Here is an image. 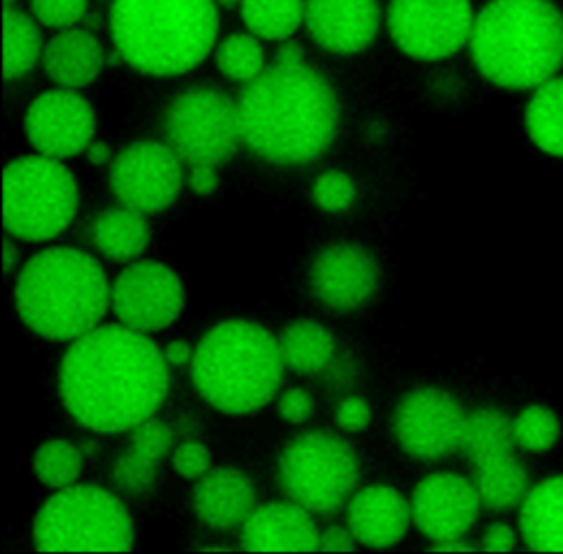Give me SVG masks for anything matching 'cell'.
Wrapping results in <instances>:
<instances>
[{
    "label": "cell",
    "mask_w": 563,
    "mask_h": 554,
    "mask_svg": "<svg viewBox=\"0 0 563 554\" xmlns=\"http://www.w3.org/2000/svg\"><path fill=\"white\" fill-rule=\"evenodd\" d=\"M163 350L123 323H99L70 341L59 363V396L86 429L121 433L152 418L169 389Z\"/></svg>",
    "instance_id": "cell-1"
},
{
    "label": "cell",
    "mask_w": 563,
    "mask_h": 554,
    "mask_svg": "<svg viewBox=\"0 0 563 554\" xmlns=\"http://www.w3.org/2000/svg\"><path fill=\"white\" fill-rule=\"evenodd\" d=\"M242 143L275 165H301L332 143L339 99L328 79L301 64H273L238 99Z\"/></svg>",
    "instance_id": "cell-2"
},
{
    "label": "cell",
    "mask_w": 563,
    "mask_h": 554,
    "mask_svg": "<svg viewBox=\"0 0 563 554\" xmlns=\"http://www.w3.org/2000/svg\"><path fill=\"white\" fill-rule=\"evenodd\" d=\"M466 46L493 86L534 90L563 66V11L552 0H488Z\"/></svg>",
    "instance_id": "cell-3"
},
{
    "label": "cell",
    "mask_w": 563,
    "mask_h": 554,
    "mask_svg": "<svg viewBox=\"0 0 563 554\" xmlns=\"http://www.w3.org/2000/svg\"><path fill=\"white\" fill-rule=\"evenodd\" d=\"M110 308L101 264L70 246L33 255L15 279V310L24 325L51 341H75L97 328Z\"/></svg>",
    "instance_id": "cell-4"
},
{
    "label": "cell",
    "mask_w": 563,
    "mask_h": 554,
    "mask_svg": "<svg viewBox=\"0 0 563 554\" xmlns=\"http://www.w3.org/2000/svg\"><path fill=\"white\" fill-rule=\"evenodd\" d=\"M216 0H112L110 33L117 53L152 77L196 68L216 46Z\"/></svg>",
    "instance_id": "cell-5"
},
{
    "label": "cell",
    "mask_w": 563,
    "mask_h": 554,
    "mask_svg": "<svg viewBox=\"0 0 563 554\" xmlns=\"http://www.w3.org/2000/svg\"><path fill=\"white\" fill-rule=\"evenodd\" d=\"M284 367L279 341L266 328L229 319L198 341L191 380L211 407L240 416L257 411L275 398Z\"/></svg>",
    "instance_id": "cell-6"
},
{
    "label": "cell",
    "mask_w": 563,
    "mask_h": 554,
    "mask_svg": "<svg viewBox=\"0 0 563 554\" xmlns=\"http://www.w3.org/2000/svg\"><path fill=\"white\" fill-rule=\"evenodd\" d=\"M33 543L40 552H128L134 528L117 495L97 484H73L44 501Z\"/></svg>",
    "instance_id": "cell-7"
},
{
    "label": "cell",
    "mask_w": 563,
    "mask_h": 554,
    "mask_svg": "<svg viewBox=\"0 0 563 554\" xmlns=\"http://www.w3.org/2000/svg\"><path fill=\"white\" fill-rule=\"evenodd\" d=\"M77 182L59 158L20 156L4 167L2 220L9 235L46 242L59 235L77 213Z\"/></svg>",
    "instance_id": "cell-8"
},
{
    "label": "cell",
    "mask_w": 563,
    "mask_h": 554,
    "mask_svg": "<svg viewBox=\"0 0 563 554\" xmlns=\"http://www.w3.org/2000/svg\"><path fill=\"white\" fill-rule=\"evenodd\" d=\"M279 488L310 512L332 514L356 490L358 459L354 448L330 431H306L279 455Z\"/></svg>",
    "instance_id": "cell-9"
},
{
    "label": "cell",
    "mask_w": 563,
    "mask_h": 554,
    "mask_svg": "<svg viewBox=\"0 0 563 554\" xmlns=\"http://www.w3.org/2000/svg\"><path fill=\"white\" fill-rule=\"evenodd\" d=\"M165 143L191 165H220L242 143L238 101L218 88L196 86L172 99L165 110Z\"/></svg>",
    "instance_id": "cell-10"
},
{
    "label": "cell",
    "mask_w": 563,
    "mask_h": 554,
    "mask_svg": "<svg viewBox=\"0 0 563 554\" xmlns=\"http://www.w3.org/2000/svg\"><path fill=\"white\" fill-rule=\"evenodd\" d=\"M471 0H389L387 29L394 44L420 62H438L468 44Z\"/></svg>",
    "instance_id": "cell-11"
},
{
    "label": "cell",
    "mask_w": 563,
    "mask_h": 554,
    "mask_svg": "<svg viewBox=\"0 0 563 554\" xmlns=\"http://www.w3.org/2000/svg\"><path fill=\"white\" fill-rule=\"evenodd\" d=\"M110 189L119 204L141 213H158L183 189V160L167 143L136 141L112 160Z\"/></svg>",
    "instance_id": "cell-12"
},
{
    "label": "cell",
    "mask_w": 563,
    "mask_h": 554,
    "mask_svg": "<svg viewBox=\"0 0 563 554\" xmlns=\"http://www.w3.org/2000/svg\"><path fill=\"white\" fill-rule=\"evenodd\" d=\"M183 306L180 277L161 262H132L110 286V310L119 323L145 334L172 325Z\"/></svg>",
    "instance_id": "cell-13"
},
{
    "label": "cell",
    "mask_w": 563,
    "mask_h": 554,
    "mask_svg": "<svg viewBox=\"0 0 563 554\" xmlns=\"http://www.w3.org/2000/svg\"><path fill=\"white\" fill-rule=\"evenodd\" d=\"M466 413L444 389L420 387L400 398L394 411V435L416 459H440L460 451Z\"/></svg>",
    "instance_id": "cell-14"
},
{
    "label": "cell",
    "mask_w": 563,
    "mask_h": 554,
    "mask_svg": "<svg viewBox=\"0 0 563 554\" xmlns=\"http://www.w3.org/2000/svg\"><path fill=\"white\" fill-rule=\"evenodd\" d=\"M31 147L51 158H70L92 143L95 112L75 88H53L37 95L24 117Z\"/></svg>",
    "instance_id": "cell-15"
},
{
    "label": "cell",
    "mask_w": 563,
    "mask_h": 554,
    "mask_svg": "<svg viewBox=\"0 0 563 554\" xmlns=\"http://www.w3.org/2000/svg\"><path fill=\"white\" fill-rule=\"evenodd\" d=\"M479 508L473 479L455 473H433L418 481L411 495V519L433 543L462 539L475 523Z\"/></svg>",
    "instance_id": "cell-16"
},
{
    "label": "cell",
    "mask_w": 563,
    "mask_h": 554,
    "mask_svg": "<svg viewBox=\"0 0 563 554\" xmlns=\"http://www.w3.org/2000/svg\"><path fill=\"white\" fill-rule=\"evenodd\" d=\"M378 286V264L358 244H330L310 266V290L328 308L347 312L363 306Z\"/></svg>",
    "instance_id": "cell-17"
},
{
    "label": "cell",
    "mask_w": 563,
    "mask_h": 554,
    "mask_svg": "<svg viewBox=\"0 0 563 554\" xmlns=\"http://www.w3.org/2000/svg\"><path fill=\"white\" fill-rule=\"evenodd\" d=\"M303 24L321 48L352 55L374 42L380 7L378 0H306Z\"/></svg>",
    "instance_id": "cell-18"
},
{
    "label": "cell",
    "mask_w": 563,
    "mask_h": 554,
    "mask_svg": "<svg viewBox=\"0 0 563 554\" xmlns=\"http://www.w3.org/2000/svg\"><path fill=\"white\" fill-rule=\"evenodd\" d=\"M310 514L292 499L255 506L242 523V547L249 552L319 550V532Z\"/></svg>",
    "instance_id": "cell-19"
},
{
    "label": "cell",
    "mask_w": 563,
    "mask_h": 554,
    "mask_svg": "<svg viewBox=\"0 0 563 554\" xmlns=\"http://www.w3.org/2000/svg\"><path fill=\"white\" fill-rule=\"evenodd\" d=\"M411 521V501L394 486L372 484L347 501V528L367 547L380 550L398 543Z\"/></svg>",
    "instance_id": "cell-20"
},
{
    "label": "cell",
    "mask_w": 563,
    "mask_h": 554,
    "mask_svg": "<svg viewBox=\"0 0 563 554\" xmlns=\"http://www.w3.org/2000/svg\"><path fill=\"white\" fill-rule=\"evenodd\" d=\"M191 503L198 519L209 528H242V523L255 510V488L253 481L238 468H211L198 479Z\"/></svg>",
    "instance_id": "cell-21"
},
{
    "label": "cell",
    "mask_w": 563,
    "mask_h": 554,
    "mask_svg": "<svg viewBox=\"0 0 563 554\" xmlns=\"http://www.w3.org/2000/svg\"><path fill=\"white\" fill-rule=\"evenodd\" d=\"M101 42L88 29H59L42 53V66L51 81L62 88H84L97 79L103 68Z\"/></svg>",
    "instance_id": "cell-22"
},
{
    "label": "cell",
    "mask_w": 563,
    "mask_h": 554,
    "mask_svg": "<svg viewBox=\"0 0 563 554\" xmlns=\"http://www.w3.org/2000/svg\"><path fill=\"white\" fill-rule=\"evenodd\" d=\"M519 532L534 552H563V475L530 486L519 503Z\"/></svg>",
    "instance_id": "cell-23"
},
{
    "label": "cell",
    "mask_w": 563,
    "mask_h": 554,
    "mask_svg": "<svg viewBox=\"0 0 563 554\" xmlns=\"http://www.w3.org/2000/svg\"><path fill=\"white\" fill-rule=\"evenodd\" d=\"M473 484L477 488L482 508L495 512L519 506L530 490L528 470L515 457V451L473 464Z\"/></svg>",
    "instance_id": "cell-24"
},
{
    "label": "cell",
    "mask_w": 563,
    "mask_h": 554,
    "mask_svg": "<svg viewBox=\"0 0 563 554\" xmlns=\"http://www.w3.org/2000/svg\"><path fill=\"white\" fill-rule=\"evenodd\" d=\"M92 242L112 262H132L150 244L145 213L125 204L106 209L92 222Z\"/></svg>",
    "instance_id": "cell-25"
},
{
    "label": "cell",
    "mask_w": 563,
    "mask_h": 554,
    "mask_svg": "<svg viewBox=\"0 0 563 554\" xmlns=\"http://www.w3.org/2000/svg\"><path fill=\"white\" fill-rule=\"evenodd\" d=\"M523 121L530 141L543 154L563 158V75H554L532 90Z\"/></svg>",
    "instance_id": "cell-26"
},
{
    "label": "cell",
    "mask_w": 563,
    "mask_h": 554,
    "mask_svg": "<svg viewBox=\"0 0 563 554\" xmlns=\"http://www.w3.org/2000/svg\"><path fill=\"white\" fill-rule=\"evenodd\" d=\"M277 341L284 365L299 374H314L323 369L334 354L332 334L321 323L308 319L288 323Z\"/></svg>",
    "instance_id": "cell-27"
},
{
    "label": "cell",
    "mask_w": 563,
    "mask_h": 554,
    "mask_svg": "<svg viewBox=\"0 0 563 554\" xmlns=\"http://www.w3.org/2000/svg\"><path fill=\"white\" fill-rule=\"evenodd\" d=\"M517 444L512 440V418L495 407H482L466 416L460 451L471 464L486 457L510 453Z\"/></svg>",
    "instance_id": "cell-28"
},
{
    "label": "cell",
    "mask_w": 563,
    "mask_h": 554,
    "mask_svg": "<svg viewBox=\"0 0 563 554\" xmlns=\"http://www.w3.org/2000/svg\"><path fill=\"white\" fill-rule=\"evenodd\" d=\"M44 44L37 20L15 7H4V79L26 75L42 57Z\"/></svg>",
    "instance_id": "cell-29"
},
{
    "label": "cell",
    "mask_w": 563,
    "mask_h": 554,
    "mask_svg": "<svg viewBox=\"0 0 563 554\" xmlns=\"http://www.w3.org/2000/svg\"><path fill=\"white\" fill-rule=\"evenodd\" d=\"M306 0H242L240 18L260 40H288L301 24Z\"/></svg>",
    "instance_id": "cell-30"
},
{
    "label": "cell",
    "mask_w": 563,
    "mask_h": 554,
    "mask_svg": "<svg viewBox=\"0 0 563 554\" xmlns=\"http://www.w3.org/2000/svg\"><path fill=\"white\" fill-rule=\"evenodd\" d=\"M216 66L218 70L233 81L249 84L262 75L264 48L255 33H231L216 46Z\"/></svg>",
    "instance_id": "cell-31"
},
{
    "label": "cell",
    "mask_w": 563,
    "mask_h": 554,
    "mask_svg": "<svg viewBox=\"0 0 563 554\" xmlns=\"http://www.w3.org/2000/svg\"><path fill=\"white\" fill-rule=\"evenodd\" d=\"M33 473L53 490L73 486L81 473V451L68 440H48L33 455Z\"/></svg>",
    "instance_id": "cell-32"
},
{
    "label": "cell",
    "mask_w": 563,
    "mask_h": 554,
    "mask_svg": "<svg viewBox=\"0 0 563 554\" xmlns=\"http://www.w3.org/2000/svg\"><path fill=\"white\" fill-rule=\"evenodd\" d=\"M561 435L559 416L543 405H528L512 418V440L528 453L550 451Z\"/></svg>",
    "instance_id": "cell-33"
},
{
    "label": "cell",
    "mask_w": 563,
    "mask_h": 554,
    "mask_svg": "<svg viewBox=\"0 0 563 554\" xmlns=\"http://www.w3.org/2000/svg\"><path fill=\"white\" fill-rule=\"evenodd\" d=\"M156 459L130 448L112 466V481L128 495H143L154 486Z\"/></svg>",
    "instance_id": "cell-34"
},
{
    "label": "cell",
    "mask_w": 563,
    "mask_h": 554,
    "mask_svg": "<svg viewBox=\"0 0 563 554\" xmlns=\"http://www.w3.org/2000/svg\"><path fill=\"white\" fill-rule=\"evenodd\" d=\"M356 198L354 180L341 169H328L312 182V200L319 209L336 213L347 209Z\"/></svg>",
    "instance_id": "cell-35"
},
{
    "label": "cell",
    "mask_w": 563,
    "mask_h": 554,
    "mask_svg": "<svg viewBox=\"0 0 563 554\" xmlns=\"http://www.w3.org/2000/svg\"><path fill=\"white\" fill-rule=\"evenodd\" d=\"M33 18L48 29H68L86 18L88 0H29Z\"/></svg>",
    "instance_id": "cell-36"
},
{
    "label": "cell",
    "mask_w": 563,
    "mask_h": 554,
    "mask_svg": "<svg viewBox=\"0 0 563 554\" xmlns=\"http://www.w3.org/2000/svg\"><path fill=\"white\" fill-rule=\"evenodd\" d=\"M172 466L185 479H200L211 470V455L202 442L187 440L174 448Z\"/></svg>",
    "instance_id": "cell-37"
},
{
    "label": "cell",
    "mask_w": 563,
    "mask_h": 554,
    "mask_svg": "<svg viewBox=\"0 0 563 554\" xmlns=\"http://www.w3.org/2000/svg\"><path fill=\"white\" fill-rule=\"evenodd\" d=\"M312 409H314L312 396L306 389H301V387H292V389L284 391L279 402H277L279 416L286 422H292V424L306 422L312 416Z\"/></svg>",
    "instance_id": "cell-38"
},
{
    "label": "cell",
    "mask_w": 563,
    "mask_h": 554,
    "mask_svg": "<svg viewBox=\"0 0 563 554\" xmlns=\"http://www.w3.org/2000/svg\"><path fill=\"white\" fill-rule=\"evenodd\" d=\"M372 420V409L361 396H350L336 407V424L347 433L363 431Z\"/></svg>",
    "instance_id": "cell-39"
},
{
    "label": "cell",
    "mask_w": 563,
    "mask_h": 554,
    "mask_svg": "<svg viewBox=\"0 0 563 554\" xmlns=\"http://www.w3.org/2000/svg\"><path fill=\"white\" fill-rule=\"evenodd\" d=\"M517 534L508 523H490L482 534V550L486 552H510L515 550Z\"/></svg>",
    "instance_id": "cell-40"
},
{
    "label": "cell",
    "mask_w": 563,
    "mask_h": 554,
    "mask_svg": "<svg viewBox=\"0 0 563 554\" xmlns=\"http://www.w3.org/2000/svg\"><path fill=\"white\" fill-rule=\"evenodd\" d=\"M187 185L198 196H207V193L216 191V187H218L216 165H207V163L191 165L189 167V176H187Z\"/></svg>",
    "instance_id": "cell-41"
},
{
    "label": "cell",
    "mask_w": 563,
    "mask_h": 554,
    "mask_svg": "<svg viewBox=\"0 0 563 554\" xmlns=\"http://www.w3.org/2000/svg\"><path fill=\"white\" fill-rule=\"evenodd\" d=\"M354 534L350 528L330 525L319 534V550L323 552H350L354 550Z\"/></svg>",
    "instance_id": "cell-42"
},
{
    "label": "cell",
    "mask_w": 563,
    "mask_h": 554,
    "mask_svg": "<svg viewBox=\"0 0 563 554\" xmlns=\"http://www.w3.org/2000/svg\"><path fill=\"white\" fill-rule=\"evenodd\" d=\"M163 354H165V361H167L169 365H178V367H180V365L191 363V358H194V347H191L187 341L176 339V341H169V343L165 345Z\"/></svg>",
    "instance_id": "cell-43"
},
{
    "label": "cell",
    "mask_w": 563,
    "mask_h": 554,
    "mask_svg": "<svg viewBox=\"0 0 563 554\" xmlns=\"http://www.w3.org/2000/svg\"><path fill=\"white\" fill-rule=\"evenodd\" d=\"M275 62L277 64H301L303 62V51H301V46L297 42L284 40L282 46L277 48Z\"/></svg>",
    "instance_id": "cell-44"
},
{
    "label": "cell",
    "mask_w": 563,
    "mask_h": 554,
    "mask_svg": "<svg viewBox=\"0 0 563 554\" xmlns=\"http://www.w3.org/2000/svg\"><path fill=\"white\" fill-rule=\"evenodd\" d=\"M86 156L92 165H106L110 160V147L101 141H92L88 147H86Z\"/></svg>",
    "instance_id": "cell-45"
},
{
    "label": "cell",
    "mask_w": 563,
    "mask_h": 554,
    "mask_svg": "<svg viewBox=\"0 0 563 554\" xmlns=\"http://www.w3.org/2000/svg\"><path fill=\"white\" fill-rule=\"evenodd\" d=\"M433 550H435V552H473L475 545L466 543L464 539H449V541L433 543Z\"/></svg>",
    "instance_id": "cell-46"
},
{
    "label": "cell",
    "mask_w": 563,
    "mask_h": 554,
    "mask_svg": "<svg viewBox=\"0 0 563 554\" xmlns=\"http://www.w3.org/2000/svg\"><path fill=\"white\" fill-rule=\"evenodd\" d=\"M18 246L13 244L11 237H4V273H11L13 266L18 264Z\"/></svg>",
    "instance_id": "cell-47"
},
{
    "label": "cell",
    "mask_w": 563,
    "mask_h": 554,
    "mask_svg": "<svg viewBox=\"0 0 563 554\" xmlns=\"http://www.w3.org/2000/svg\"><path fill=\"white\" fill-rule=\"evenodd\" d=\"M240 2H242V0H216V4H218L220 9H233V7L240 9Z\"/></svg>",
    "instance_id": "cell-48"
},
{
    "label": "cell",
    "mask_w": 563,
    "mask_h": 554,
    "mask_svg": "<svg viewBox=\"0 0 563 554\" xmlns=\"http://www.w3.org/2000/svg\"><path fill=\"white\" fill-rule=\"evenodd\" d=\"M13 2H15V0H4V7H13Z\"/></svg>",
    "instance_id": "cell-49"
}]
</instances>
